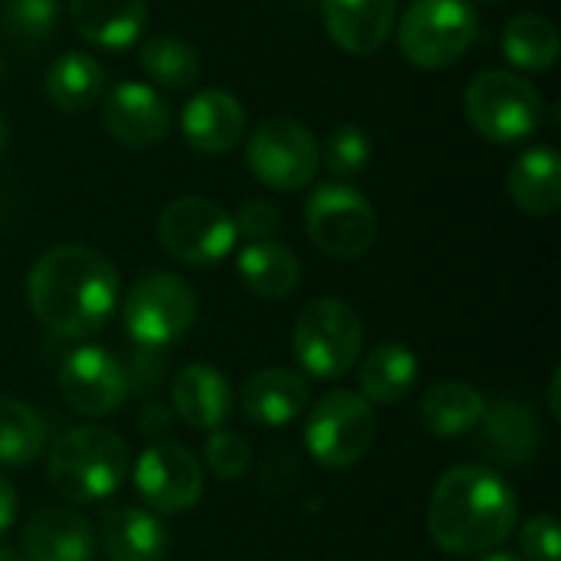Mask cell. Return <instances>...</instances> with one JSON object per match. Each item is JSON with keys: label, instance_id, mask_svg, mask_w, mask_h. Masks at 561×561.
Instances as JSON below:
<instances>
[{"label": "cell", "instance_id": "5bb4252c", "mask_svg": "<svg viewBox=\"0 0 561 561\" xmlns=\"http://www.w3.org/2000/svg\"><path fill=\"white\" fill-rule=\"evenodd\" d=\"M102 125L105 131L125 148H151L171 128V108L145 82H118L105 92L102 102Z\"/></svg>", "mask_w": 561, "mask_h": 561}, {"label": "cell", "instance_id": "f1b7e54d", "mask_svg": "<svg viewBox=\"0 0 561 561\" xmlns=\"http://www.w3.org/2000/svg\"><path fill=\"white\" fill-rule=\"evenodd\" d=\"M43 417L16 398H0V467L20 470L43 457Z\"/></svg>", "mask_w": 561, "mask_h": 561}, {"label": "cell", "instance_id": "9c48e42d", "mask_svg": "<svg viewBox=\"0 0 561 561\" xmlns=\"http://www.w3.org/2000/svg\"><path fill=\"white\" fill-rule=\"evenodd\" d=\"M306 233L332 260H358L378 240V214L352 184H322L306 204Z\"/></svg>", "mask_w": 561, "mask_h": 561}, {"label": "cell", "instance_id": "ffe728a7", "mask_svg": "<svg viewBox=\"0 0 561 561\" xmlns=\"http://www.w3.org/2000/svg\"><path fill=\"white\" fill-rule=\"evenodd\" d=\"M240 408L256 427H286L299 421V414L309 408V385L299 371L263 368L247 378L240 391Z\"/></svg>", "mask_w": 561, "mask_h": 561}, {"label": "cell", "instance_id": "8992f818", "mask_svg": "<svg viewBox=\"0 0 561 561\" xmlns=\"http://www.w3.org/2000/svg\"><path fill=\"white\" fill-rule=\"evenodd\" d=\"M480 20L467 0H414L398 23V49L417 69H447L477 43Z\"/></svg>", "mask_w": 561, "mask_h": 561}, {"label": "cell", "instance_id": "4316f807", "mask_svg": "<svg viewBox=\"0 0 561 561\" xmlns=\"http://www.w3.org/2000/svg\"><path fill=\"white\" fill-rule=\"evenodd\" d=\"M105 92V69L95 56L69 49L46 69V99L59 112H85Z\"/></svg>", "mask_w": 561, "mask_h": 561}, {"label": "cell", "instance_id": "ab89813d", "mask_svg": "<svg viewBox=\"0 0 561 561\" xmlns=\"http://www.w3.org/2000/svg\"><path fill=\"white\" fill-rule=\"evenodd\" d=\"M7 122H3V115H0V154H3V148H7Z\"/></svg>", "mask_w": 561, "mask_h": 561}, {"label": "cell", "instance_id": "7c38bea8", "mask_svg": "<svg viewBox=\"0 0 561 561\" xmlns=\"http://www.w3.org/2000/svg\"><path fill=\"white\" fill-rule=\"evenodd\" d=\"M135 490L151 513L178 516L201 503L204 496V467L178 440L151 444L131 470Z\"/></svg>", "mask_w": 561, "mask_h": 561}, {"label": "cell", "instance_id": "d4e9b609", "mask_svg": "<svg viewBox=\"0 0 561 561\" xmlns=\"http://www.w3.org/2000/svg\"><path fill=\"white\" fill-rule=\"evenodd\" d=\"M358 385H362V398L375 408H391L401 404L414 385H417V358L408 345L401 342H385L375 345L365 362L358 365Z\"/></svg>", "mask_w": 561, "mask_h": 561}, {"label": "cell", "instance_id": "8fae6325", "mask_svg": "<svg viewBox=\"0 0 561 561\" xmlns=\"http://www.w3.org/2000/svg\"><path fill=\"white\" fill-rule=\"evenodd\" d=\"M158 243L184 266H214L237 247V227L220 204L184 194L161 210Z\"/></svg>", "mask_w": 561, "mask_h": 561}, {"label": "cell", "instance_id": "74e56055", "mask_svg": "<svg viewBox=\"0 0 561 561\" xmlns=\"http://www.w3.org/2000/svg\"><path fill=\"white\" fill-rule=\"evenodd\" d=\"M477 561H523L513 552H486V556H477Z\"/></svg>", "mask_w": 561, "mask_h": 561}, {"label": "cell", "instance_id": "7402d4cb", "mask_svg": "<svg viewBox=\"0 0 561 561\" xmlns=\"http://www.w3.org/2000/svg\"><path fill=\"white\" fill-rule=\"evenodd\" d=\"M99 542L108 561H161L171 549L164 523L135 506H122L102 516Z\"/></svg>", "mask_w": 561, "mask_h": 561}, {"label": "cell", "instance_id": "52a82bcc", "mask_svg": "<svg viewBox=\"0 0 561 561\" xmlns=\"http://www.w3.org/2000/svg\"><path fill=\"white\" fill-rule=\"evenodd\" d=\"M378 437L375 408L358 391H329L306 417V454L325 470H348L368 457Z\"/></svg>", "mask_w": 561, "mask_h": 561}, {"label": "cell", "instance_id": "d6a6232c", "mask_svg": "<svg viewBox=\"0 0 561 561\" xmlns=\"http://www.w3.org/2000/svg\"><path fill=\"white\" fill-rule=\"evenodd\" d=\"M250 440L237 431H210L207 444H204V467L214 480H224V483H233L247 473L250 467Z\"/></svg>", "mask_w": 561, "mask_h": 561}, {"label": "cell", "instance_id": "6da1fadb", "mask_svg": "<svg viewBox=\"0 0 561 561\" xmlns=\"http://www.w3.org/2000/svg\"><path fill=\"white\" fill-rule=\"evenodd\" d=\"M26 306L49 332L89 339L118 306V270L92 247H53L26 273Z\"/></svg>", "mask_w": 561, "mask_h": 561}, {"label": "cell", "instance_id": "484cf974", "mask_svg": "<svg viewBox=\"0 0 561 561\" xmlns=\"http://www.w3.org/2000/svg\"><path fill=\"white\" fill-rule=\"evenodd\" d=\"M483 414H486V398L467 381H437L421 401V421L440 440H457L473 434Z\"/></svg>", "mask_w": 561, "mask_h": 561}, {"label": "cell", "instance_id": "603a6c76", "mask_svg": "<svg viewBox=\"0 0 561 561\" xmlns=\"http://www.w3.org/2000/svg\"><path fill=\"white\" fill-rule=\"evenodd\" d=\"M513 204L529 217H552L561 204V158L552 145H536L516 154L506 174Z\"/></svg>", "mask_w": 561, "mask_h": 561}, {"label": "cell", "instance_id": "3957f363", "mask_svg": "<svg viewBox=\"0 0 561 561\" xmlns=\"http://www.w3.org/2000/svg\"><path fill=\"white\" fill-rule=\"evenodd\" d=\"M131 470L128 444L108 427H72L62 434L46 460L49 486L69 503L108 500Z\"/></svg>", "mask_w": 561, "mask_h": 561}, {"label": "cell", "instance_id": "9a60e30c", "mask_svg": "<svg viewBox=\"0 0 561 561\" xmlns=\"http://www.w3.org/2000/svg\"><path fill=\"white\" fill-rule=\"evenodd\" d=\"M181 135L201 154H227L247 135V112L227 89H201L181 112Z\"/></svg>", "mask_w": 561, "mask_h": 561}, {"label": "cell", "instance_id": "ba28073f", "mask_svg": "<svg viewBox=\"0 0 561 561\" xmlns=\"http://www.w3.org/2000/svg\"><path fill=\"white\" fill-rule=\"evenodd\" d=\"M122 322L138 348L154 352L174 345L197 322V293L181 276L154 270L128 289Z\"/></svg>", "mask_w": 561, "mask_h": 561}, {"label": "cell", "instance_id": "cb8c5ba5", "mask_svg": "<svg viewBox=\"0 0 561 561\" xmlns=\"http://www.w3.org/2000/svg\"><path fill=\"white\" fill-rule=\"evenodd\" d=\"M237 273L253 296L270 299V302L289 299L302 279V266H299L296 253L276 240L247 243L237 256Z\"/></svg>", "mask_w": 561, "mask_h": 561}, {"label": "cell", "instance_id": "1f68e13d", "mask_svg": "<svg viewBox=\"0 0 561 561\" xmlns=\"http://www.w3.org/2000/svg\"><path fill=\"white\" fill-rule=\"evenodd\" d=\"M371 158V135L355 125L342 122L325 135V145H319V164H325L335 178H355Z\"/></svg>", "mask_w": 561, "mask_h": 561}, {"label": "cell", "instance_id": "ac0fdd59", "mask_svg": "<svg viewBox=\"0 0 561 561\" xmlns=\"http://www.w3.org/2000/svg\"><path fill=\"white\" fill-rule=\"evenodd\" d=\"M95 533L92 523L62 506H46L23 529V559L26 561H92Z\"/></svg>", "mask_w": 561, "mask_h": 561}, {"label": "cell", "instance_id": "e575fe53", "mask_svg": "<svg viewBox=\"0 0 561 561\" xmlns=\"http://www.w3.org/2000/svg\"><path fill=\"white\" fill-rule=\"evenodd\" d=\"M279 224H283V214L270 201H247L237 210V217H233L237 237H247L250 243L253 240H273V233L279 230Z\"/></svg>", "mask_w": 561, "mask_h": 561}, {"label": "cell", "instance_id": "44dd1931", "mask_svg": "<svg viewBox=\"0 0 561 561\" xmlns=\"http://www.w3.org/2000/svg\"><path fill=\"white\" fill-rule=\"evenodd\" d=\"M76 33L99 49H128L148 23L145 0H69Z\"/></svg>", "mask_w": 561, "mask_h": 561}, {"label": "cell", "instance_id": "d6986e66", "mask_svg": "<svg viewBox=\"0 0 561 561\" xmlns=\"http://www.w3.org/2000/svg\"><path fill=\"white\" fill-rule=\"evenodd\" d=\"M171 408L194 431H217L233 411V391L224 371L187 365L171 378Z\"/></svg>", "mask_w": 561, "mask_h": 561}, {"label": "cell", "instance_id": "8d00e7d4", "mask_svg": "<svg viewBox=\"0 0 561 561\" xmlns=\"http://www.w3.org/2000/svg\"><path fill=\"white\" fill-rule=\"evenodd\" d=\"M559 385H561V371H559V368H556V375H552V394H549V401H552V404H549V408H552V414H556V417H561Z\"/></svg>", "mask_w": 561, "mask_h": 561}, {"label": "cell", "instance_id": "f35d334b", "mask_svg": "<svg viewBox=\"0 0 561 561\" xmlns=\"http://www.w3.org/2000/svg\"><path fill=\"white\" fill-rule=\"evenodd\" d=\"M0 561H26L16 549H10V546H0Z\"/></svg>", "mask_w": 561, "mask_h": 561}, {"label": "cell", "instance_id": "60d3db41", "mask_svg": "<svg viewBox=\"0 0 561 561\" xmlns=\"http://www.w3.org/2000/svg\"><path fill=\"white\" fill-rule=\"evenodd\" d=\"M483 3H500V0H483Z\"/></svg>", "mask_w": 561, "mask_h": 561}, {"label": "cell", "instance_id": "d590c367", "mask_svg": "<svg viewBox=\"0 0 561 561\" xmlns=\"http://www.w3.org/2000/svg\"><path fill=\"white\" fill-rule=\"evenodd\" d=\"M16 519V490L0 477V536L13 526Z\"/></svg>", "mask_w": 561, "mask_h": 561}, {"label": "cell", "instance_id": "5b68a950", "mask_svg": "<svg viewBox=\"0 0 561 561\" xmlns=\"http://www.w3.org/2000/svg\"><path fill=\"white\" fill-rule=\"evenodd\" d=\"M463 108L473 131L496 145H516L542 125V92L510 69H486L473 76Z\"/></svg>", "mask_w": 561, "mask_h": 561}, {"label": "cell", "instance_id": "83f0119b", "mask_svg": "<svg viewBox=\"0 0 561 561\" xmlns=\"http://www.w3.org/2000/svg\"><path fill=\"white\" fill-rule=\"evenodd\" d=\"M561 39L556 23L542 13H519L503 30V56L523 72H546L556 66Z\"/></svg>", "mask_w": 561, "mask_h": 561}, {"label": "cell", "instance_id": "277c9868", "mask_svg": "<svg viewBox=\"0 0 561 561\" xmlns=\"http://www.w3.org/2000/svg\"><path fill=\"white\" fill-rule=\"evenodd\" d=\"M365 348V325L358 312L342 299L309 302L293 329V355L309 378L339 381L345 378Z\"/></svg>", "mask_w": 561, "mask_h": 561}, {"label": "cell", "instance_id": "4dcf8cb0", "mask_svg": "<svg viewBox=\"0 0 561 561\" xmlns=\"http://www.w3.org/2000/svg\"><path fill=\"white\" fill-rule=\"evenodd\" d=\"M56 13H59L56 0H7L3 13H0V23H3V33L16 46L36 49L53 36Z\"/></svg>", "mask_w": 561, "mask_h": 561}, {"label": "cell", "instance_id": "f546056e", "mask_svg": "<svg viewBox=\"0 0 561 561\" xmlns=\"http://www.w3.org/2000/svg\"><path fill=\"white\" fill-rule=\"evenodd\" d=\"M138 56H141L145 76L164 89H187L201 76V56L181 36H151L141 43Z\"/></svg>", "mask_w": 561, "mask_h": 561}, {"label": "cell", "instance_id": "2e32d148", "mask_svg": "<svg viewBox=\"0 0 561 561\" xmlns=\"http://www.w3.org/2000/svg\"><path fill=\"white\" fill-rule=\"evenodd\" d=\"M480 427H483L480 447L500 467H526L542 447L539 417L519 398H503L496 404H486Z\"/></svg>", "mask_w": 561, "mask_h": 561}, {"label": "cell", "instance_id": "e0dca14e", "mask_svg": "<svg viewBox=\"0 0 561 561\" xmlns=\"http://www.w3.org/2000/svg\"><path fill=\"white\" fill-rule=\"evenodd\" d=\"M325 30L342 53L371 56L398 23V0H322Z\"/></svg>", "mask_w": 561, "mask_h": 561}, {"label": "cell", "instance_id": "30bf717a", "mask_svg": "<svg viewBox=\"0 0 561 561\" xmlns=\"http://www.w3.org/2000/svg\"><path fill=\"white\" fill-rule=\"evenodd\" d=\"M247 164L260 184L283 194L299 191L319 174V138L296 118H266L247 138Z\"/></svg>", "mask_w": 561, "mask_h": 561}, {"label": "cell", "instance_id": "7a4b0ae2", "mask_svg": "<svg viewBox=\"0 0 561 561\" xmlns=\"http://www.w3.org/2000/svg\"><path fill=\"white\" fill-rule=\"evenodd\" d=\"M519 523V500L513 486L486 467L447 470L427 510V533L447 556L473 559L496 552Z\"/></svg>", "mask_w": 561, "mask_h": 561}, {"label": "cell", "instance_id": "4fadbf2b", "mask_svg": "<svg viewBox=\"0 0 561 561\" xmlns=\"http://www.w3.org/2000/svg\"><path fill=\"white\" fill-rule=\"evenodd\" d=\"M59 391L76 414L108 417L128 398V375L105 348L79 345L59 365Z\"/></svg>", "mask_w": 561, "mask_h": 561}, {"label": "cell", "instance_id": "836d02e7", "mask_svg": "<svg viewBox=\"0 0 561 561\" xmlns=\"http://www.w3.org/2000/svg\"><path fill=\"white\" fill-rule=\"evenodd\" d=\"M519 549H523L526 561H559L561 533L556 516H549V513L533 516L519 533Z\"/></svg>", "mask_w": 561, "mask_h": 561}]
</instances>
